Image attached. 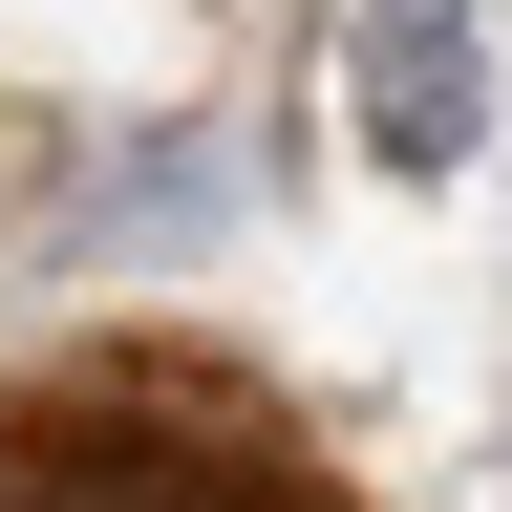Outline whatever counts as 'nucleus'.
<instances>
[{"label":"nucleus","instance_id":"nucleus-1","mask_svg":"<svg viewBox=\"0 0 512 512\" xmlns=\"http://www.w3.org/2000/svg\"><path fill=\"white\" fill-rule=\"evenodd\" d=\"M342 128H363V171H470L491 150V0H342Z\"/></svg>","mask_w":512,"mask_h":512},{"label":"nucleus","instance_id":"nucleus-2","mask_svg":"<svg viewBox=\"0 0 512 512\" xmlns=\"http://www.w3.org/2000/svg\"><path fill=\"white\" fill-rule=\"evenodd\" d=\"M0 512H278V491L171 470V448H86V427H43V470H0Z\"/></svg>","mask_w":512,"mask_h":512}]
</instances>
